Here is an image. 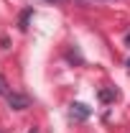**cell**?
<instances>
[{"mask_svg": "<svg viewBox=\"0 0 130 133\" xmlns=\"http://www.w3.org/2000/svg\"><path fill=\"white\" fill-rule=\"evenodd\" d=\"M5 97H8V105H10L13 110H26V108H31L28 97H26V95H20V92H8Z\"/></svg>", "mask_w": 130, "mask_h": 133, "instance_id": "cell-1", "label": "cell"}, {"mask_svg": "<svg viewBox=\"0 0 130 133\" xmlns=\"http://www.w3.org/2000/svg\"><path fill=\"white\" fill-rule=\"evenodd\" d=\"M89 115H92V110L87 105H82V102H71L69 105V118L71 120H87Z\"/></svg>", "mask_w": 130, "mask_h": 133, "instance_id": "cell-2", "label": "cell"}, {"mask_svg": "<svg viewBox=\"0 0 130 133\" xmlns=\"http://www.w3.org/2000/svg\"><path fill=\"white\" fill-rule=\"evenodd\" d=\"M33 16V10L31 8H28V10H23V16H20V23H18V26H20V31H26V28H28V18Z\"/></svg>", "mask_w": 130, "mask_h": 133, "instance_id": "cell-3", "label": "cell"}, {"mask_svg": "<svg viewBox=\"0 0 130 133\" xmlns=\"http://www.w3.org/2000/svg\"><path fill=\"white\" fill-rule=\"evenodd\" d=\"M115 95H117V92H107V90H102V92H99V100H112Z\"/></svg>", "mask_w": 130, "mask_h": 133, "instance_id": "cell-4", "label": "cell"}, {"mask_svg": "<svg viewBox=\"0 0 130 133\" xmlns=\"http://www.w3.org/2000/svg\"><path fill=\"white\" fill-rule=\"evenodd\" d=\"M0 95H8V90H5V79L0 77Z\"/></svg>", "mask_w": 130, "mask_h": 133, "instance_id": "cell-5", "label": "cell"}, {"mask_svg": "<svg viewBox=\"0 0 130 133\" xmlns=\"http://www.w3.org/2000/svg\"><path fill=\"white\" fill-rule=\"evenodd\" d=\"M125 44H128V46H130V31L125 33Z\"/></svg>", "mask_w": 130, "mask_h": 133, "instance_id": "cell-6", "label": "cell"}, {"mask_svg": "<svg viewBox=\"0 0 130 133\" xmlns=\"http://www.w3.org/2000/svg\"><path fill=\"white\" fill-rule=\"evenodd\" d=\"M28 133H36V128H31V131H28Z\"/></svg>", "mask_w": 130, "mask_h": 133, "instance_id": "cell-7", "label": "cell"}, {"mask_svg": "<svg viewBox=\"0 0 130 133\" xmlns=\"http://www.w3.org/2000/svg\"><path fill=\"white\" fill-rule=\"evenodd\" d=\"M49 3H56V0H49Z\"/></svg>", "mask_w": 130, "mask_h": 133, "instance_id": "cell-8", "label": "cell"}, {"mask_svg": "<svg viewBox=\"0 0 130 133\" xmlns=\"http://www.w3.org/2000/svg\"><path fill=\"white\" fill-rule=\"evenodd\" d=\"M128 66H130V59H128Z\"/></svg>", "mask_w": 130, "mask_h": 133, "instance_id": "cell-9", "label": "cell"}]
</instances>
